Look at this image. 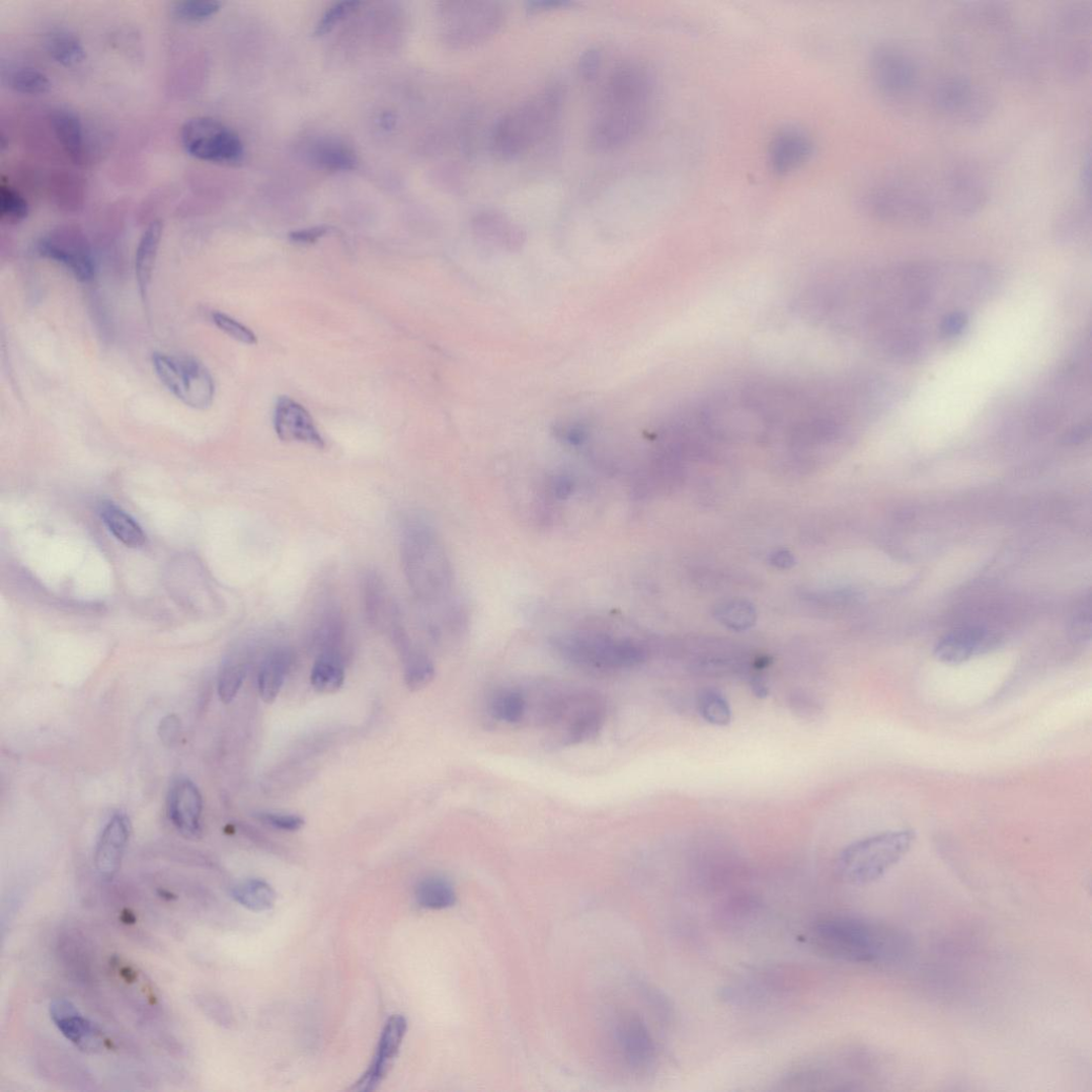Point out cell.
<instances>
[{"label":"cell","mask_w":1092,"mask_h":1092,"mask_svg":"<svg viewBox=\"0 0 1092 1092\" xmlns=\"http://www.w3.org/2000/svg\"><path fill=\"white\" fill-rule=\"evenodd\" d=\"M997 287V274L981 262L902 261L827 279L802 306L877 354L912 363L960 339Z\"/></svg>","instance_id":"1"},{"label":"cell","mask_w":1092,"mask_h":1092,"mask_svg":"<svg viewBox=\"0 0 1092 1092\" xmlns=\"http://www.w3.org/2000/svg\"><path fill=\"white\" fill-rule=\"evenodd\" d=\"M656 86L651 71L637 62L618 66L600 92L590 129V145L602 153L628 147L652 116Z\"/></svg>","instance_id":"2"},{"label":"cell","mask_w":1092,"mask_h":1092,"mask_svg":"<svg viewBox=\"0 0 1092 1092\" xmlns=\"http://www.w3.org/2000/svg\"><path fill=\"white\" fill-rule=\"evenodd\" d=\"M810 941L825 956L867 965H895L909 959L914 943L902 929L879 922L838 917L811 929Z\"/></svg>","instance_id":"3"},{"label":"cell","mask_w":1092,"mask_h":1092,"mask_svg":"<svg viewBox=\"0 0 1092 1092\" xmlns=\"http://www.w3.org/2000/svg\"><path fill=\"white\" fill-rule=\"evenodd\" d=\"M563 102L562 85L552 83L504 113L491 131L493 153L510 161L529 152L553 129L561 114Z\"/></svg>","instance_id":"4"},{"label":"cell","mask_w":1092,"mask_h":1092,"mask_svg":"<svg viewBox=\"0 0 1092 1092\" xmlns=\"http://www.w3.org/2000/svg\"><path fill=\"white\" fill-rule=\"evenodd\" d=\"M936 197L916 181L885 178L862 191L859 206L865 214L886 224L925 228L945 217Z\"/></svg>","instance_id":"5"},{"label":"cell","mask_w":1092,"mask_h":1092,"mask_svg":"<svg viewBox=\"0 0 1092 1092\" xmlns=\"http://www.w3.org/2000/svg\"><path fill=\"white\" fill-rule=\"evenodd\" d=\"M555 653L577 669L597 674H615L637 669L646 650L634 639L596 632L578 631L555 636L551 640Z\"/></svg>","instance_id":"6"},{"label":"cell","mask_w":1092,"mask_h":1092,"mask_svg":"<svg viewBox=\"0 0 1092 1092\" xmlns=\"http://www.w3.org/2000/svg\"><path fill=\"white\" fill-rule=\"evenodd\" d=\"M915 840L913 831L903 829L856 841L841 852L837 872L849 884L875 882L906 857Z\"/></svg>","instance_id":"7"},{"label":"cell","mask_w":1092,"mask_h":1092,"mask_svg":"<svg viewBox=\"0 0 1092 1092\" xmlns=\"http://www.w3.org/2000/svg\"><path fill=\"white\" fill-rule=\"evenodd\" d=\"M404 558L410 580L423 598L439 602L450 597L453 591L450 563L431 529L418 526L410 530L404 544Z\"/></svg>","instance_id":"8"},{"label":"cell","mask_w":1092,"mask_h":1092,"mask_svg":"<svg viewBox=\"0 0 1092 1092\" xmlns=\"http://www.w3.org/2000/svg\"><path fill=\"white\" fill-rule=\"evenodd\" d=\"M929 98L935 111L959 127H979L994 110L993 98L988 91L960 74L938 78Z\"/></svg>","instance_id":"9"},{"label":"cell","mask_w":1092,"mask_h":1092,"mask_svg":"<svg viewBox=\"0 0 1092 1092\" xmlns=\"http://www.w3.org/2000/svg\"><path fill=\"white\" fill-rule=\"evenodd\" d=\"M155 374L166 389L186 406L209 409L215 398V381L204 363L187 356L156 353L152 357Z\"/></svg>","instance_id":"10"},{"label":"cell","mask_w":1092,"mask_h":1092,"mask_svg":"<svg viewBox=\"0 0 1092 1092\" xmlns=\"http://www.w3.org/2000/svg\"><path fill=\"white\" fill-rule=\"evenodd\" d=\"M1091 8L1082 3L1062 8L1055 19L1057 38L1056 54L1058 68L1063 77L1077 80L1086 75L1090 68V44L1082 35L1090 32Z\"/></svg>","instance_id":"11"},{"label":"cell","mask_w":1092,"mask_h":1092,"mask_svg":"<svg viewBox=\"0 0 1092 1092\" xmlns=\"http://www.w3.org/2000/svg\"><path fill=\"white\" fill-rule=\"evenodd\" d=\"M181 144L192 157L221 165H235L244 158L240 137L218 120L199 116L181 128Z\"/></svg>","instance_id":"12"},{"label":"cell","mask_w":1092,"mask_h":1092,"mask_svg":"<svg viewBox=\"0 0 1092 1092\" xmlns=\"http://www.w3.org/2000/svg\"><path fill=\"white\" fill-rule=\"evenodd\" d=\"M873 84L879 94L893 102L916 94L920 85V69L916 59L893 45L877 47L869 60Z\"/></svg>","instance_id":"13"},{"label":"cell","mask_w":1092,"mask_h":1092,"mask_svg":"<svg viewBox=\"0 0 1092 1092\" xmlns=\"http://www.w3.org/2000/svg\"><path fill=\"white\" fill-rule=\"evenodd\" d=\"M941 198L946 216L970 218L987 207L990 188L985 175L968 164H956L941 176Z\"/></svg>","instance_id":"14"},{"label":"cell","mask_w":1092,"mask_h":1092,"mask_svg":"<svg viewBox=\"0 0 1092 1092\" xmlns=\"http://www.w3.org/2000/svg\"><path fill=\"white\" fill-rule=\"evenodd\" d=\"M40 255L62 265L80 282L95 276V261L85 234L74 227H59L37 241Z\"/></svg>","instance_id":"15"},{"label":"cell","mask_w":1092,"mask_h":1092,"mask_svg":"<svg viewBox=\"0 0 1092 1092\" xmlns=\"http://www.w3.org/2000/svg\"><path fill=\"white\" fill-rule=\"evenodd\" d=\"M452 43L459 48L477 47L489 42L502 27L505 11L496 2H464L451 10Z\"/></svg>","instance_id":"16"},{"label":"cell","mask_w":1092,"mask_h":1092,"mask_svg":"<svg viewBox=\"0 0 1092 1092\" xmlns=\"http://www.w3.org/2000/svg\"><path fill=\"white\" fill-rule=\"evenodd\" d=\"M814 149L810 133L797 126H787L776 132L768 145V167L778 176L790 175L811 159Z\"/></svg>","instance_id":"17"},{"label":"cell","mask_w":1092,"mask_h":1092,"mask_svg":"<svg viewBox=\"0 0 1092 1092\" xmlns=\"http://www.w3.org/2000/svg\"><path fill=\"white\" fill-rule=\"evenodd\" d=\"M274 424L278 438L283 442L305 443L319 450L326 447L309 411L288 396L278 399Z\"/></svg>","instance_id":"18"},{"label":"cell","mask_w":1092,"mask_h":1092,"mask_svg":"<svg viewBox=\"0 0 1092 1092\" xmlns=\"http://www.w3.org/2000/svg\"><path fill=\"white\" fill-rule=\"evenodd\" d=\"M407 1026L406 1018L400 1015L390 1018L382 1030L371 1066L354 1086V1090L361 1092L373 1091L386 1079L398 1056L402 1040L406 1036Z\"/></svg>","instance_id":"19"},{"label":"cell","mask_w":1092,"mask_h":1092,"mask_svg":"<svg viewBox=\"0 0 1092 1092\" xmlns=\"http://www.w3.org/2000/svg\"><path fill=\"white\" fill-rule=\"evenodd\" d=\"M202 811L204 799L197 785L186 778L174 781L168 795V816L181 836L200 837Z\"/></svg>","instance_id":"20"},{"label":"cell","mask_w":1092,"mask_h":1092,"mask_svg":"<svg viewBox=\"0 0 1092 1092\" xmlns=\"http://www.w3.org/2000/svg\"><path fill=\"white\" fill-rule=\"evenodd\" d=\"M998 643L993 633L969 626L943 636L936 643L934 654L943 664L959 665L995 649Z\"/></svg>","instance_id":"21"},{"label":"cell","mask_w":1092,"mask_h":1092,"mask_svg":"<svg viewBox=\"0 0 1092 1092\" xmlns=\"http://www.w3.org/2000/svg\"><path fill=\"white\" fill-rule=\"evenodd\" d=\"M131 833V821L126 814H115L108 822L95 847L94 864L100 877L111 879L116 875L123 864Z\"/></svg>","instance_id":"22"},{"label":"cell","mask_w":1092,"mask_h":1092,"mask_svg":"<svg viewBox=\"0 0 1092 1092\" xmlns=\"http://www.w3.org/2000/svg\"><path fill=\"white\" fill-rule=\"evenodd\" d=\"M616 1039L623 1060L633 1070L643 1072L654 1065L655 1043L649 1028L641 1019H624L617 1026Z\"/></svg>","instance_id":"23"},{"label":"cell","mask_w":1092,"mask_h":1092,"mask_svg":"<svg viewBox=\"0 0 1092 1092\" xmlns=\"http://www.w3.org/2000/svg\"><path fill=\"white\" fill-rule=\"evenodd\" d=\"M52 1021L70 1042L80 1049L94 1051L103 1044L98 1029L78 1008L66 999H57L51 1003Z\"/></svg>","instance_id":"24"},{"label":"cell","mask_w":1092,"mask_h":1092,"mask_svg":"<svg viewBox=\"0 0 1092 1092\" xmlns=\"http://www.w3.org/2000/svg\"><path fill=\"white\" fill-rule=\"evenodd\" d=\"M163 231V222L160 220L153 221L145 231L143 237H141L136 251V278L140 295L145 302L148 299Z\"/></svg>","instance_id":"25"},{"label":"cell","mask_w":1092,"mask_h":1092,"mask_svg":"<svg viewBox=\"0 0 1092 1092\" xmlns=\"http://www.w3.org/2000/svg\"><path fill=\"white\" fill-rule=\"evenodd\" d=\"M50 120L56 137L66 153L75 164H84L87 149L82 121L73 111L67 109L54 110Z\"/></svg>","instance_id":"26"},{"label":"cell","mask_w":1092,"mask_h":1092,"mask_svg":"<svg viewBox=\"0 0 1092 1092\" xmlns=\"http://www.w3.org/2000/svg\"><path fill=\"white\" fill-rule=\"evenodd\" d=\"M99 515L110 533L129 548H141L147 543V535L139 523L112 501L100 503Z\"/></svg>","instance_id":"27"},{"label":"cell","mask_w":1092,"mask_h":1092,"mask_svg":"<svg viewBox=\"0 0 1092 1092\" xmlns=\"http://www.w3.org/2000/svg\"><path fill=\"white\" fill-rule=\"evenodd\" d=\"M292 656L287 650H276L262 661L258 674V693L262 701L272 703L278 698L290 671Z\"/></svg>","instance_id":"28"},{"label":"cell","mask_w":1092,"mask_h":1092,"mask_svg":"<svg viewBox=\"0 0 1092 1092\" xmlns=\"http://www.w3.org/2000/svg\"><path fill=\"white\" fill-rule=\"evenodd\" d=\"M345 682V670L339 654L328 649L322 652L316 659L312 674L311 684L313 689L322 695H330L338 692Z\"/></svg>","instance_id":"29"},{"label":"cell","mask_w":1092,"mask_h":1092,"mask_svg":"<svg viewBox=\"0 0 1092 1092\" xmlns=\"http://www.w3.org/2000/svg\"><path fill=\"white\" fill-rule=\"evenodd\" d=\"M489 711L497 722L510 725L525 722L528 704L523 690L503 689L496 692L490 701Z\"/></svg>","instance_id":"30"},{"label":"cell","mask_w":1092,"mask_h":1092,"mask_svg":"<svg viewBox=\"0 0 1092 1092\" xmlns=\"http://www.w3.org/2000/svg\"><path fill=\"white\" fill-rule=\"evenodd\" d=\"M417 904L426 909L442 910L455 905L457 895L453 883L441 876L421 880L415 891Z\"/></svg>","instance_id":"31"},{"label":"cell","mask_w":1092,"mask_h":1092,"mask_svg":"<svg viewBox=\"0 0 1092 1092\" xmlns=\"http://www.w3.org/2000/svg\"><path fill=\"white\" fill-rule=\"evenodd\" d=\"M47 49L56 63L64 67L77 66L86 58L85 49L80 40L64 29L53 30L47 37Z\"/></svg>","instance_id":"32"},{"label":"cell","mask_w":1092,"mask_h":1092,"mask_svg":"<svg viewBox=\"0 0 1092 1092\" xmlns=\"http://www.w3.org/2000/svg\"><path fill=\"white\" fill-rule=\"evenodd\" d=\"M232 898L251 912H266L274 907L277 894L267 882L250 879L239 882L232 888Z\"/></svg>","instance_id":"33"},{"label":"cell","mask_w":1092,"mask_h":1092,"mask_svg":"<svg viewBox=\"0 0 1092 1092\" xmlns=\"http://www.w3.org/2000/svg\"><path fill=\"white\" fill-rule=\"evenodd\" d=\"M315 163L330 171H350L356 169L358 159L355 152L339 141H325L313 151Z\"/></svg>","instance_id":"34"},{"label":"cell","mask_w":1092,"mask_h":1092,"mask_svg":"<svg viewBox=\"0 0 1092 1092\" xmlns=\"http://www.w3.org/2000/svg\"><path fill=\"white\" fill-rule=\"evenodd\" d=\"M698 711L701 717L717 726L729 725L732 710L729 701L715 689H704L698 695Z\"/></svg>","instance_id":"35"},{"label":"cell","mask_w":1092,"mask_h":1092,"mask_svg":"<svg viewBox=\"0 0 1092 1092\" xmlns=\"http://www.w3.org/2000/svg\"><path fill=\"white\" fill-rule=\"evenodd\" d=\"M474 228L477 233L491 236L499 240H517L520 238L519 229L512 220L502 213L494 210L479 212L474 217Z\"/></svg>","instance_id":"36"},{"label":"cell","mask_w":1092,"mask_h":1092,"mask_svg":"<svg viewBox=\"0 0 1092 1092\" xmlns=\"http://www.w3.org/2000/svg\"><path fill=\"white\" fill-rule=\"evenodd\" d=\"M719 621L734 631H746L756 622L754 606L746 601H730L722 604L718 609Z\"/></svg>","instance_id":"37"},{"label":"cell","mask_w":1092,"mask_h":1092,"mask_svg":"<svg viewBox=\"0 0 1092 1092\" xmlns=\"http://www.w3.org/2000/svg\"><path fill=\"white\" fill-rule=\"evenodd\" d=\"M246 675L247 667L244 661L233 659L222 667L218 679V694L222 702L229 704L236 698Z\"/></svg>","instance_id":"38"},{"label":"cell","mask_w":1092,"mask_h":1092,"mask_svg":"<svg viewBox=\"0 0 1092 1092\" xmlns=\"http://www.w3.org/2000/svg\"><path fill=\"white\" fill-rule=\"evenodd\" d=\"M435 676V666L427 656L417 652L410 653L404 670V682L410 691L424 689L434 681Z\"/></svg>","instance_id":"39"},{"label":"cell","mask_w":1092,"mask_h":1092,"mask_svg":"<svg viewBox=\"0 0 1092 1092\" xmlns=\"http://www.w3.org/2000/svg\"><path fill=\"white\" fill-rule=\"evenodd\" d=\"M11 87L23 94H45L51 88V80L42 71L32 68H23L14 71L10 77Z\"/></svg>","instance_id":"40"},{"label":"cell","mask_w":1092,"mask_h":1092,"mask_svg":"<svg viewBox=\"0 0 1092 1092\" xmlns=\"http://www.w3.org/2000/svg\"><path fill=\"white\" fill-rule=\"evenodd\" d=\"M28 213L26 200L3 180L0 184V217L9 224H18Z\"/></svg>","instance_id":"41"},{"label":"cell","mask_w":1092,"mask_h":1092,"mask_svg":"<svg viewBox=\"0 0 1092 1092\" xmlns=\"http://www.w3.org/2000/svg\"><path fill=\"white\" fill-rule=\"evenodd\" d=\"M221 8V3L218 2H198V0H186V2H178L173 6V13L176 17L183 19L186 22H204L206 19L215 15Z\"/></svg>","instance_id":"42"},{"label":"cell","mask_w":1092,"mask_h":1092,"mask_svg":"<svg viewBox=\"0 0 1092 1092\" xmlns=\"http://www.w3.org/2000/svg\"><path fill=\"white\" fill-rule=\"evenodd\" d=\"M212 319L217 328L233 339L246 343V345H255L257 342L256 335L248 327L242 325V323L231 316L221 312H214L212 314Z\"/></svg>","instance_id":"43"},{"label":"cell","mask_w":1092,"mask_h":1092,"mask_svg":"<svg viewBox=\"0 0 1092 1092\" xmlns=\"http://www.w3.org/2000/svg\"><path fill=\"white\" fill-rule=\"evenodd\" d=\"M360 5L361 3L355 2V0H352V2H346L345 0V2H339L331 6L317 24L315 35H325L330 32L336 24L357 10Z\"/></svg>","instance_id":"44"},{"label":"cell","mask_w":1092,"mask_h":1092,"mask_svg":"<svg viewBox=\"0 0 1092 1092\" xmlns=\"http://www.w3.org/2000/svg\"><path fill=\"white\" fill-rule=\"evenodd\" d=\"M603 63V52L600 48H591L586 50L577 65L578 75L586 82H594L597 78Z\"/></svg>","instance_id":"45"},{"label":"cell","mask_w":1092,"mask_h":1092,"mask_svg":"<svg viewBox=\"0 0 1092 1092\" xmlns=\"http://www.w3.org/2000/svg\"><path fill=\"white\" fill-rule=\"evenodd\" d=\"M256 818L266 826L278 829V831L289 833H296L300 831V829L306 824L305 820L293 814L260 812L256 814Z\"/></svg>","instance_id":"46"},{"label":"cell","mask_w":1092,"mask_h":1092,"mask_svg":"<svg viewBox=\"0 0 1092 1092\" xmlns=\"http://www.w3.org/2000/svg\"><path fill=\"white\" fill-rule=\"evenodd\" d=\"M180 720L175 715H169L160 721L159 737L166 746H174L180 736Z\"/></svg>","instance_id":"47"},{"label":"cell","mask_w":1092,"mask_h":1092,"mask_svg":"<svg viewBox=\"0 0 1092 1092\" xmlns=\"http://www.w3.org/2000/svg\"><path fill=\"white\" fill-rule=\"evenodd\" d=\"M330 232V228L321 226L309 229H303L294 231L289 235L292 242L297 245H312L319 239L325 237Z\"/></svg>","instance_id":"48"},{"label":"cell","mask_w":1092,"mask_h":1092,"mask_svg":"<svg viewBox=\"0 0 1092 1092\" xmlns=\"http://www.w3.org/2000/svg\"><path fill=\"white\" fill-rule=\"evenodd\" d=\"M1091 631V611L1090 603L1079 612L1075 619L1074 633L1080 640H1084L1090 637Z\"/></svg>","instance_id":"49"},{"label":"cell","mask_w":1092,"mask_h":1092,"mask_svg":"<svg viewBox=\"0 0 1092 1092\" xmlns=\"http://www.w3.org/2000/svg\"><path fill=\"white\" fill-rule=\"evenodd\" d=\"M572 5L573 3L568 2V0H534V2L528 4V9L533 12H545L568 8Z\"/></svg>","instance_id":"50"},{"label":"cell","mask_w":1092,"mask_h":1092,"mask_svg":"<svg viewBox=\"0 0 1092 1092\" xmlns=\"http://www.w3.org/2000/svg\"><path fill=\"white\" fill-rule=\"evenodd\" d=\"M752 690L758 698H766L768 695V687L761 677H754L751 683Z\"/></svg>","instance_id":"51"},{"label":"cell","mask_w":1092,"mask_h":1092,"mask_svg":"<svg viewBox=\"0 0 1092 1092\" xmlns=\"http://www.w3.org/2000/svg\"><path fill=\"white\" fill-rule=\"evenodd\" d=\"M773 562L779 568H790L794 563V559L790 553L778 552L773 558Z\"/></svg>","instance_id":"52"}]
</instances>
